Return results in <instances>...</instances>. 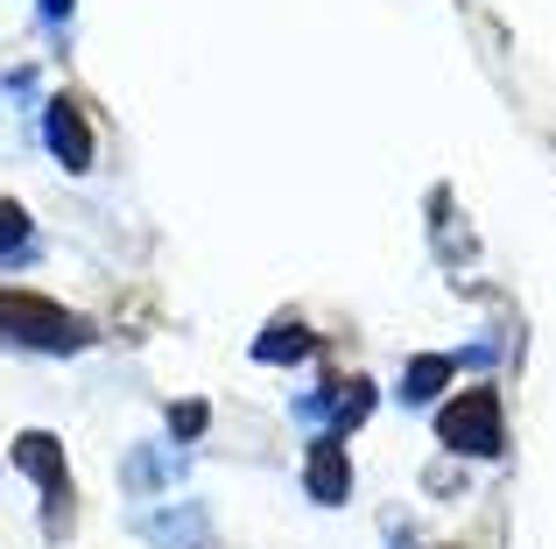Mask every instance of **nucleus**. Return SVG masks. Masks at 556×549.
<instances>
[{"label": "nucleus", "mask_w": 556, "mask_h": 549, "mask_svg": "<svg viewBox=\"0 0 556 549\" xmlns=\"http://www.w3.org/2000/svg\"><path fill=\"white\" fill-rule=\"evenodd\" d=\"M444 437L465 444V451H501V401H493L486 387H472L465 401L444 409Z\"/></svg>", "instance_id": "nucleus-1"}]
</instances>
